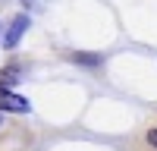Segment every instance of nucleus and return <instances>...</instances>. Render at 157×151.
<instances>
[{
    "label": "nucleus",
    "mask_w": 157,
    "mask_h": 151,
    "mask_svg": "<svg viewBox=\"0 0 157 151\" xmlns=\"http://www.w3.org/2000/svg\"><path fill=\"white\" fill-rule=\"evenodd\" d=\"M32 104L29 98L13 91V88H0V113H29Z\"/></svg>",
    "instance_id": "f257e3e1"
},
{
    "label": "nucleus",
    "mask_w": 157,
    "mask_h": 151,
    "mask_svg": "<svg viewBox=\"0 0 157 151\" xmlns=\"http://www.w3.org/2000/svg\"><path fill=\"white\" fill-rule=\"evenodd\" d=\"M29 25H32V19L25 16V13H19V16L6 25V32H3V47H6V50H13V47L22 41V35L29 32Z\"/></svg>",
    "instance_id": "f03ea898"
},
{
    "label": "nucleus",
    "mask_w": 157,
    "mask_h": 151,
    "mask_svg": "<svg viewBox=\"0 0 157 151\" xmlns=\"http://www.w3.org/2000/svg\"><path fill=\"white\" fill-rule=\"evenodd\" d=\"M69 60H72V63H78V66H88V69H98L101 63H104L98 54H69Z\"/></svg>",
    "instance_id": "7ed1b4c3"
},
{
    "label": "nucleus",
    "mask_w": 157,
    "mask_h": 151,
    "mask_svg": "<svg viewBox=\"0 0 157 151\" xmlns=\"http://www.w3.org/2000/svg\"><path fill=\"white\" fill-rule=\"evenodd\" d=\"M16 79H19V66H6L3 72H0V88H10Z\"/></svg>",
    "instance_id": "20e7f679"
},
{
    "label": "nucleus",
    "mask_w": 157,
    "mask_h": 151,
    "mask_svg": "<svg viewBox=\"0 0 157 151\" xmlns=\"http://www.w3.org/2000/svg\"><path fill=\"white\" fill-rule=\"evenodd\" d=\"M148 145L157 148V126H154V129H148Z\"/></svg>",
    "instance_id": "39448f33"
},
{
    "label": "nucleus",
    "mask_w": 157,
    "mask_h": 151,
    "mask_svg": "<svg viewBox=\"0 0 157 151\" xmlns=\"http://www.w3.org/2000/svg\"><path fill=\"white\" fill-rule=\"evenodd\" d=\"M0 123H3V120H0Z\"/></svg>",
    "instance_id": "423d86ee"
}]
</instances>
